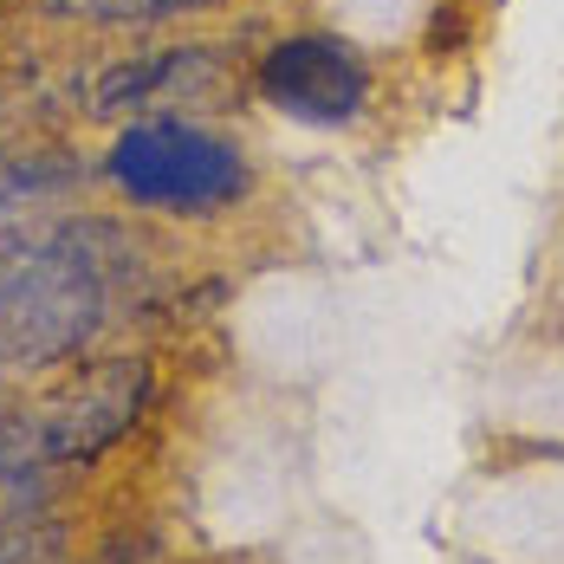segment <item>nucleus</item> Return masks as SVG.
Listing matches in <instances>:
<instances>
[{
    "mask_svg": "<svg viewBox=\"0 0 564 564\" xmlns=\"http://www.w3.org/2000/svg\"><path fill=\"white\" fill-rule=\"evenodd\" d=\"M111 267L91 227L13 234L0 247V357L40 370L72 357L105 325Z\"/></svg>",
    "mask_w": 564,
    "mask_h": 564,
    "instance_id": "f257e3e1",
    "label": "nucleus"
},
{
    "mask_svg": "<svg viewBox=\"0 0 564 564\" xmlns=\"http://www.w3.org/2000/svg\"><path fill=\"white\" fill-rule=\"evenodd\" d=\"M105 170L137 208H170V215H215L253 188L247 156L227 137L202 130V123H182V117L130 123L111 143Z\"/></svg>",
    "mask_w": 564,
    "mask_h": 564,
    "instance_id": "f03ea898",
    "label": "nucleus"
},
{
    "mask_svg": "<svg viewBox=\"0 0 564 564\" xmlns=\"http://www.w3.org/2000/svg\"><path fill=\"white\" fill-rule=\"evenodd\" d=\"M150 395H156V377H150V364L143 357H111V364H91V370H78L65 390L40 409V422H33V442L46 460H98L105 448H117L130 429H137V415L150 409Z\"/></svg>",
    "mask_w": 564,
    "mask_h": 564,
    "instance_id": "7ed1b4c3",
    "label": "nucleus"
},
{
    "mask_svg": "<svg viewBox=\"0 0 564 564\" xmlns=\"http://www.w3.org/2000/svg\"><path fill=\"white\" fill-rule=\"evenodd\" d=\"M253 85H260V98L280 117L318 123V130L350 123V117L364 111V98H370L364 58L350 53L344 40H332V33H292V40H280L273 53L260 58Z\"/></svg>",
    "mask_w": 564,
    "mask_h": 564,
    "instance_id": "20e7f679",
    "label": "nucleus"
},
{
    "mask_svg": "<svg viewBox=\"0 0 564 564\" xmlns=\"http://www.w3.org/2000/svg\"><path fill=\"white\" fill-rule=\"evenodd\" d=\"M215 91V58L202 46H175L156 58H130L111 65L98 85H91V111H137V105H182L195 91Z\"/></svg>",
    "mask_w": 564,
    "mask_h": 564,
    "instance_id": "39448f33",
    "label": "nucleus"
},
{
    "mask_svg": "<svg viewBox=\"0 0 564 564\" xmlns=\"http://www.w3.org/2000/svg\"><path fill=\"white\" fill-rule=\"evenodd\" d=\"M78 182L72 156L58 150H0V221L20 215L26 202H46V195H65Z\"/></svg>",
    "mask_w": 564,
    "mask_h": 564,
    "instance_id": "423d86ee",
    "label": "nucleus"
},
{
    "mask_svg": "<svg viewBox=\"0 0 564 564\" xmlns=\"http://www.w3.org/2000/svg\"><path fill=\"white\" fill-rule=\"evenodd\" d=\"M53 13L72 20H105V26H150V20H175V13H202L215 0H46Z\"/></svg>",
    "mask_w": 564,
    "mask_h": 564,
    "instance_id": "0eeeda50",
    "label": "nucleus"
},
{
    "mask_svg": "<svg viewBox=\"0 0 564 564\" xmlns=\"http://www.w3.org/2000/svg\"><path fill=\"white\" fill-rule=\"evenodd\" d=\"M65 558V532L40 519H0V564H58Z\"/></svg>",
    "mask_w": 564,
    "mask_h": 564,
    "instance_id": "6e6552de",
    "label": "nucleus"
}]
</instances>
